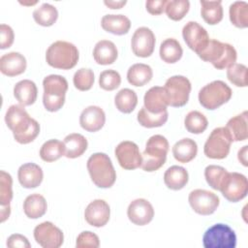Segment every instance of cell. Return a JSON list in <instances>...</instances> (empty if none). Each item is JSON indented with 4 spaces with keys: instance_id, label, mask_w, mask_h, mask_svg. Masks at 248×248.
I'll return each instance as SVG.
<instances>
[{
    "instance_id": "obj_1",
    "label": "cell",
    "mask_w": 248,
    "mask_h": 248,
    "mask_svg": "<svg viewBox=\"0 0 248 248\" xmlns=\"http://www.w3.org/2000/svg\"><path fill=\"white\" fill-rule=\"evenodd\" d=\"M5 122L13 132L16 141L27 144L40 133V124L32 118L21 105H12L6 111Z\"/></svg>"
},
{
    "instance_id": "obj_2",
    "label": "cell",
    "mask_w": 248,
    "mask_h": 248,
    "mask_svg": "<svg viewBox=\"0 0 248 248\" xmlns=\"http://www.w3.org/2000/svg\"><path fill=\"white\" fill-rule=\"evenodd\" d=\"M197 54L202 60L211 63L217 70L228 69L235 63L237 58L236 50L232 45L214 39H209L205 47Z\"/></svg>"
},
{
    "instance_id": "obj_3",
    "label": "cell",
    "mask_w": 248,
    "mask_h": 248,
    "mask_svg": "<svg viewBox=\"0 0 248 248\" xmlns=\"http://www.w3.org/2000/svg\"><path fill=\"white\" fill-rule=\"evenodd\" d=\"M87 170L91 180L99 188H110L116 180V172L110 158L101 152L92 154L87 160Z\"/></svg>"
},
{
    "instance_id": "obj_4",
    "label": "cell",
    "mask_w": 248,
    "mask_h": 248,
    "mask_svg": "<svg viewBox=\"0 0 248 248\" xmlns=\"http://www.w3.org/2000/svg\"><path fill=\"white\" fill-rule=\"evenodd\" d=\"M79 58L78 47L66 41L52 43L46 52V63L56 69L70 70L74 68Z\"/></svg>"
},
{
    "instance_id": "obj_5",
    "label": "cell",
    "mask_w": 248,
    "mask_h": 248,
    "mask_svg": "<svg viewBox=\"0 0 248 248\" xmlns=\"http://www.w3.org/2000/svg\"><path fill=\"white\" fill-rule=\"evenodd\" d=\"M169 147V141L164 136L154 135L150 137L141 154L142 162L140 168L148 172L159 170L166 163Z\"/></svg>"
},
{
    "instance_id": "obj_6",
    "label": "cell",
    "mask_w": 248,
    "mask_h": 248,
    "mask_svg": "<svg viewBox=\"0 0 248 248\" xmlns=\"http://www.w3.org/2000/svg\"><path fill=\"white\" fill-rule=\"evenodd\" d=\"M43 87L45 108L50 112L59 110L65 103V96L68 90L67 79L59 75H49L44 78Z\"/></svg>"
},
{
    "instance_id": "obj_7",
    "label": "cell",
    "mask_w": 248,
    "mask_h": 248,
    "mask_svg": "<svg viewBox=\"0 0 248 248\" xmlns=\"http://www.w3.org/2000/svg\"><path fill=\"white\" fill-rule=\"evenodd\" d=\"M231 87L223 80H213L199 92V102L206 109L213 110L226 104L232 98Z\"/></svg>"
},
{
    "instance_id": "obj_8",
    "label": "cell",
    "mask_w": 248,
    "mask_h": 248,
    "mask_svg": "<svg viewBox=\"0 0 248 248\" xmlns=\"http://www.w3.org/2000/svg\"><path fill=\"white\" fill-rule=\"evenodd\" d=\"M163 88L168 106L179 108L188 103L192 87L186 77L172 76L166 80Z\"/></svg>"
},
{
    "instance_id": "obj_9",
    "label": "cell",
    "mask_w": 248,
    "mask_h": 248,
    "mask_svg": "<svg viewBox=\"0 0 248 248\" xmlns=\"http://www.w3.org/2000/svg\"><path fill=\"white\" fill-rule=\"evenodd\" d=\"M202 244L205 248H234L236 246V235L228 225L215 224L205 231L202 236Z\"/></svg>"
},
{
    "instance_id": "obj_10",
    "label": "cell",
    "mask_w": 248,
    "mask_h": 248,
    "mask_svg": "<svg viewBox=\"0 0 248 248\" xmlns=\"http://www.w3.org/2000/svg\"><path fill=\"white\" fill-rule=\"evenodd\" d=\"M232 142V140L225 127L215 128L204 143V155L210 159H224L230 153Z\"/></svg>"
},
{
    "instance_id": "obj_11",
    "label": "cell",
    "mask_w": 248,
    "mask_h": 248,
    "mask_svg": "<svg viewBox=\"0 0 248 248\" xmlns=\"http://www.w3.org/2000/svg\"><path fill=\"white\" fill-rule=\"evenodd\" d=\"M219 191L231 202H237L247 196L248 181L245 175L239 172H228Z\"/></svg>"
},
{
    "instance_id": "obj_12",
    "label": "cell",
    "mask_w": 248,
    "mask_h": 248,
    "mask_svg": "<svg viewBox=\"0 0 248 248\" xmlns=\"http://www.w3.org/2000/svg\"><path fill=\"white\" fill-rule=\"evenodd\" d=\"M188 201L192 209L200 215H210L214 213L220 203V200L216 194L203 189L193 190L189 194Z\"/></svg>"
},
{
    "instance_id": "obj_13",
    "label": "cell",
    "mask_w": 248,
    "mask_h": 248,
    "mask_svg": "<svg viewBox=\"0 0 248 248\" xmlns=\"http://www.w3.org/2000/svg\"><path fill=\"white\" fill-rule=\"evenodd\" d=\"M34 238L44 248H59L64 241L62 231L51 222H43L35 227Z\"/></svg>"
},
{
    "instance_id": "obj_14",
    "label": "cell",
    "mask_w": 248,
    "mask_h": 248,
    "mask_svg": "<svg viewBox=\"0 0 248 248\" xmlns=\"http://www.w3.org/2000/svg\"><path fill=\"white\" fill-rule=\"evenodd\" d=\"M114 154L120 167L124 170H136L141 166L142 157L139 146L134 141H121L115 147Z\"/></svg>"
},
{
    "instance_id": "obj_15",
    "label": "cell",
    "mask_w": 248,
    "mask_h": 248,
    "mask_svg": "<svg viewBox=\"0 0 248 248\" xmlns=\"http://www.w3.org/2000/svg\"><path fill=\"white\" fill-rule=\"evenodd\" d=\"M155 43V35L151 29L142 26L134 32L131 40V46L136 56L145 58L153 53Z\"/></svg>"
},
{
    "instance_id": "obj_16",
    "label": "cell",
    "mask_w": 248,
    "mask_h": 248,
    "mask_svg": "<svg viewBox=\"0 0 248 248\" xmlns=\"http://www.w3.org/2000/svg\"><path fill=\"white\" fill-rule=\"evenodd\" d=\"M182 37L190 49L199 53L209 41L207 31L197 21L187 22L182 29Z\"/></svg>"
},
{
    "instance_id": "obj_17",
    "label": "cell",
    "mask_w": 248,
    "mask_h": 248,
    "mask_svg": "<svg viewBox=\"0 0 248 248\" xmlns=\"http://www.w3.org/2000/svg\"><path fill=\"white\" fill-rule=\"evenodd\" d=\"M127 215L129 220L138 226H144L150 223L154 217L152 204L145 199H136L130 202Z\"/></svg>"
},
{
    "instance_id": "obj_18",
    "label": "cell",
    "mask_w": 248,
    "mask_h": 248,
    "mask_svg": "<svg viewBox=\"0 0 248 248\" xmlns=\"http://www.w3.org/2000/svg\"><path fill=\"white\" fill-rule=\"evenodd\" d=\"M110 209L109 205L104 200H94L85 208V221L96 228L104 227L109 220Z\"/></svg>"
},
{
    "instance_id": "obj_19",
    "label": "cell",
    "mask_w": 248,
    "mask_h": 248,
    "mask_svg": "<svg viewBox=\"0 0 248 248\" xmlns=\"http://www.w3.org/2000/svg\"><path fill=\"white\" fill-rule=\"evenodd\" d=\"M106 122V114L103 108L98 106L85 108L79 116V124L87 132H97L103 128Z\"/></svg>"
},
{
    "instance_id": "obj_20",
    "label": "cell",
    "mask_w": 248,
    "mask_h": 248,
    "mask_svg": "<svg viewBox=\"0 0 248 248\" xmlns=\"http://www.w3.org/2000/svg\"><path fill=\"white\" fill-rule=\"evenodd\" d=\"M27 62L25 57L16 51L6 53L0 58V71L8 77H16L25 72Z\"/></svg>"
},
{
    "instance_id": "obj_21",
    "label": "cell",
    "mask_w": 248,
    "mask_h": 248,
    "mask_svg": "<svg viewBox=\"0 0 248 248\" xmlns=\"http://www.w3.org/2000/svg\"><path fill=\"white\" fill-rule=\"evenodd\" d=\"M17 178L20 185L26 189L38 187L44 178L42 168L35 163H26L19 167Z\"/></svg>"
},
{
    "instance_id": "obj_22",
    "label": "cell",
    "mask_w": 248,
    "mask_h": 248,
    "mask_svg": "<svg viewBox=\"0 0 248 248\" xmlns=\"http://www.w3.org/2000/svg\"><path fill=\"white\" fill-rule=\"evenodd\" d=\"M144 108L154 114H159L167 110L168 103L166 101L164 88L161 86H153L146 91L143 97Z\"/></svg>"
},
{
    "instance_id": "obj_23",
    "label": "cell",
    "mask_w": 248,
    "mask_h": 248,
    "mask_svg": "<svg viewBox=\"0 0 248 248\" xmlns=\"http://www.w3.org/2000/svg\"><path fill=\"white\" fill-rule=\"evenodd\" d=\"M102 28L114 35H125L131 28V20L124 15H106L101 20Z\"/></svg>"
},
{
    "instance_id": "obj_24",
    "label": "cell",
    "mask_w": 248,
    "mask_h": 248,
    "mask_svg": "<svg viewBox=\"0 0 248 248\" xmlns=\"http://www.w3.org/2000/svg\"><path fill=\"white\" fill-rule=\"evenodd\" d=\"M118 56L117 47L111 41L101 40L96 43L93 49V57L100 65L112 64Z\"/></svg>"
},
{
    "instance_id": "obj_25",
    "label": "cell",
    "mask_w": 248,
    "mask_h": 248,
    "mask_svg": "<svg viewBox=\"0 0 248 248\" xmlns=\"http://www.w3.org/2000/svg\"><path fill=\"white\" fill-rule=\"evenodd\" d=\"M37 86L35 82L30 79H22L16 82L14 87V96L23 107L33 105L37 100Z\"/></svg>"
},
{
    "instance_id": "obj_26",
    "label": "cell",
    "mask_w": 248,
    "mask_h": 248,
    "mask_svg": "<svg viewBox=\"0 0 248 248\" xmlns=\"http://www.w3.org/2000/svg\"><path fill=\"white\" fill-rule=\"evenodd\" d=\"M198 153L197 142L189 138H184L174 143L172 146V154L176 161L182 164L192 161Z\"/></svg>"
},
{
    "instance_id": "obj_27",
    "label": "cell",
    "mask_w": 248,
    "mask_h": 248,
    "mask_svg": "<svg viewBox=\"0 0 248 248\" xmlns=\"http://www.w3.org/2000/svg\"><path fill=\"white\" fill-rule=\"evenodd\" d=\"M64 156L70 159H75L81 156L87 149V140L84 136L78 133H73L65 137L64 140Z\"/></svg>"
},
{
    "instance_id": "obj_28",
    "label": "cell",
    "mask_w": 248,
    "mask_h": 248,
    "mask_svg": "<svg viewBox=\"0 0 248 248\" xmlns=\"http://www.w3.org/2000/svg\"><path fill=\"white\" fill-rule=\"evenodd\" d=\"M226 130L228 131L232 141H242L248 137L247 132V110H244L240 114L232 117L226 125Z\"/></svg>"
},
{
    "instance_id": "obj_29",
    "label": "cell",
    "mask_w": 248,
    "mask_h": 248,
    "mask_svg": "<svg viewBox=\"0 0 248 248\" xmlns=\"http://www.w3.org/2000/svg\"><path fill=\"white\" fill-rule=\"evenodd\" d=\"M189 179L186 169L180 166H171L164 173V182L170 190H180L184 188Z\"/></svg>"
},
{
    "instance_id": "obj_30",
    "label": "cell",
    "mask_w": 248,
    "mask_h": 248,
    "mask_svg": "<svg viewBox=\"0 0 248 248\" xmlns=\"http://www.w3.org/2000/svg\"><path fill=\"white\" fill-rule=\"evenodd\" d=\"M47 204L46 199L40 194H31L23 202V211L30 219H38L46 214Z\"/></svg>"
},
{
    "instance_id": "obj_31",
    "label": "cell",
    "mask_w": 248,
    "mask_h": 248,
    "mask_svg": "<svg viewBox=\"0 0 248 248\" xmlns=\"http://www.w3.org/2000/svg\"><path fill=\"white\" fill-rule=\"evenodd\" d=\"M152 77L153 72L151 67L143 63L132 65L127 72L128 82L134 86H143L151 80Z\"/></svg>"
},
{
    "instance_id": "obj_32",
    "label": "cell",
    "mask_w": 248,
    "mask_h": 248,
    "mask_svg": "<svg viewBox=\"0 0 248 248\" xmlns=\"http://www.w3.org/2000/svg\"><path fill=\"white\" fill-rule=\"evenodd\" d=\"M159 54L164 62L173 64L180 60L183 54V49L177 40L173 38H168L162 42Z\"/></svg>"
},
{
    "instance_id": "obj_33",
    "label": "cell",
    "mask_w": 248,
    "mask_h": 248,
    "mask_svg": "<svg viewBox=\"0 0 248 248\" xmlns=\"http://www.w3.org/2000/svg\"><path fill=\"white\" fill-rule=\"evenodd\" d=\"M201 15L203 20L210 24H218L223 19V7L221 1L201 0Z\"/></svg>"
},
{
    "instance_id": "obj_34",
    "label": "cell",
    "mask_w": 248,
    "mask_h": 248,
    "mask_svg": "<svg viewBox=\"0 0 248 248\" xmlns=\"http://www.w3.org/2000/svg\"><path fill=\"white\" fill-rule=\"evenodd\" d=\"M138 96L136 92L130 88L119 90L114 97V105L116 108L123 113H131L137 107Z\"/></svg>"
},
{
    "instance_id": "obj_35",
    "label": "cell",
    "mask_w": 248,
    "mask_h": 248,
    "mask_svg": "<svg viewBox=\"0 0 248 248\" xmlns=\"http://www.w3.org/2000/svg\"><path fill=\"white\" fill-rule=\"evenodd\" d=\"M34 20L42 26L48 27L55 23L58 18L57 9L48 3H43L33 12Z\"/></svg>"
},
{
    "instance_id": "obj_36",
    "label": "cell",
    "mask_w": 248,
    "mask_h": 248,
    "mask_svg": "<svg viewBox=\"0 0 248 248\" xmlns=\"http://www.w3.org/2000/svg\"><path fill=\"white\" fill-rule=\"evenodd\" d=\"M64 143L56 139L46 140L40 149V157L45 162H54L64 156Z\"/></svg>"
},
{
    "instance_id": "obj_37",
    "label": "cell",
    "mask_w": 248,
    "mask_h": 248,
    "mask_svg": "<svg viewBox=\"0 0 248 248\" xmlns=\"http://www.w3.org/2000/svg\"><path fill=\"white\" fill-rule=\"evenodd\" d=\"M230 20L237 28L248 26V4L245 1H235L230 6Z\"/></svg>"
},
{
    "instance_id": "obj_38",
    "label": "cell",
    "mask_w": 248,
    "mask_h": 248,
    "mask_svg": "<svg viewBox=\"0 0 248 248\" xmlns=\"http://www.w3.org/2000/svg\"><path fill=\"white\" fill-rule=\"evenodd\" d=\"M184 125L189 133L198 135L203 133L206 130L208 121L204 114L202 112L198 110H192L185 116Z\"/></svg>"
},
{
    "instance_id": "obj_39",
    "label": "cell",
    "mask_w": 248,
    "mask_h": 248,
    "mask_svg": "<svg viewBox=\"0 0 248 248\" xmlns=\"http://www.w3.org/2000/svg\"><path fill=\"white\" fill-rule=\"evenodd\" d=\"M169 117L168 110L159 113V114H154L148 112L144 107L140 108V110L138 112L137 118L139 123L145 128H156V127H161L163 126Z\"/></svg>"
},
{
    "instance_id": "obj_40",
    "label": "cell",
    "mask_w": 248,
    "mask_h": 248,
    "mask_svg": "<svg viewBox=\"0 0 248 248\" xmlns=\"http://www.w3.org/2000/svg\"><path fill=\"white\" fill-rule=\"evenodd\" d=\"M189 9L190 2L188 0H170L167 2L165 12L169 18L179 21L186 16Z\"/></svg>"
},
{
    "instance_id": "obj_41",
    "label": "cell",
    "mask_w": 248,
    "mask_h": 248,
    "mask_svg": "<svg viewBox=\"0 0 248 248\" xmlns=\"http://www.w3.org/2000/svg\"><path fill=\"white\" fill-rule=\"evenodd\" d=\"M228 172L229 171L221 166L209 165L204 170V177L206 182L212 189L219 191L220 186Z\"/></svg>"
},
{
    "instance_id": "obj_42",
    "label": "cell",
    "mask_w": 248,
    "mask_h": 248,
    "mask_svg": "<svg viewBox=\"0 0 248 248\" xmlns=\"http://www.w3.org/2000/svg\"><path fill=\"white\" fill-rule=\"evenodd\" d=\"M228 79L237 87L247 86V67L244 64L234 63L227 70Z\"/></svg>"
},
{
    "instance_id": "obj_43",
    "label": "cell",
    "mask_w": 248,
    "mask_h": 248,
    "mask_svg": "<svg viewBox=\"0 0 248 248\" xmlns=\"http://www.w3.org/2000/svg\"><path fill=\"white\" fill-rule=\"evenodd\" d=\"M75 87L79 91H87L91 89L94 84V73L91 69L80 68L78 69L73 78Z\"/></svg>"
},
{
    "instance_id": "obj_44",
    "label": "cell",
    "mask_w": 248,
    "mask_h": 248,
    "mask_svg": "<svg viewBox=\"0 0 248 248\" xmlns=\"http://www.w3.org/2000/svg\"><path fill=\"white\" fill-rule=\"evenodd\" d=\"M13 199V179L10 173L0 171V204L10 205Z\"/></svg>"
},
{
    "instance_id": "obj_45",
    "label": "cell",
    "mask_w": 248,
    "mask_h": 248,
    "mask_svg": "<svg viewBox=\"0 0 248 248\" xmlns=\"http://www.w3.org/2000/svg\"><path fill=\"white\" fill-rule=\"evenodd\" d=\"M121 83V77L115 70H105L100 74L99 85L102 89L112 91L119 87Z\"/></svg>"
},
{
    "instance_id": "obj_46",
    "label": "cell",
    "mask_w": 248,
    "mask_h": 248,
    "mask_svg": "<svg viewBox=\"0 0 248 248\" xmlns=\"http://www.w3.org/2000/svg\"><path fill=\"white\" fill-rule=\"evenodd\" d=\"M100 246V240L97 234L92 232L85 231L80 232L77 237L76 247L77 248H86V247H93L97 248Z\"/></svg>"
},
{
    "instance_id": "obj_47",
    "label": "cell",
    "mask_w": 248,
    "mask_h": 248,
    "mask_svg": "<svg viewBox=\"0 0 248 248\" xmlns=\"http://www.w3.org/2000/svg\"><path fill=\"white\" fill-rule=\"evenodd\" d=\"M0 34H1V43H0V48L5 49L10 47L15 39V34L11 26L2 23L0 26Z\"/></svg>"
},
{
    "instance_id": "obj_48",
    "label": "cell",
    "mask_w": 248,
    "mask_h": 248,
    "mask_svg": "<svg viewBox=\"0 0 248 248\" xmlns=\"http://www.w3.org/2000/svg\"><path fill=\"white\" fill-rule=\"evenodd\" d=\"M167 0H148L145 2L146 11L153 16L161 15L165 12Z\"/></svg>"
},
{
    "instance_id": "obj_49",
    "label": "cell",
    "mask_w": 248,
    "mask_h": 248,
    "mask_svg": "<svg viewBox=\"0 0 248 248\" xmlns=\"http://www.w3.org/2000/svg\"><path fill=\"white\" fill-rule=\"evenodd\" d=\"M7 246L8 247H20V248H30L31 244L29 243L28 239L19 233H14L10 235L7 239Z\"/></svg>"
},
{
    "instance_id": "obj_50",
    "label": "cell",
    "mask_w": 248,
    "mask_h": 248,
    "mask_svg": "<svg viewBox=\"0 0 248 248\" xmlns=\"http://www.w3.org/2000/svg\"><path fill=\"white\" fill-rule=\"evenodd\" d=\"M247 149H248V146L247 145H244L241 149L238 150V154H237V158H238V161L244 166V167H247Z\"/></svg>"
},
{
    "instance_id": "obj_51",
    "label": "cell",
    "mask_w": 248,
    "mask_h": 248,
    "mask_svg": "<svg viewBox=\"0 0 248 248\" xmlns=\"http://www.w3.org/2000/svg\"><path fill=\"white\" fill-rule=\"evenodd\" d=\"M126 1H105L104 4L108 7L109 9H121L123 6L126 5Z\"/></svg>"
},
{
    "instance_id": "obj_52",
    "label": "cell",
    "mask_w": 248,
    "mask_h": 248,
    "mask_svg": "<svg viewBox=\"0 0 248 248\" xmlns=\"http://www.w3.org/2000/svg\"><path fill=\"white\" fill-rule=\"evenodd\" d=\"M11 213V206L10 205H1V211H0V221L3 223L5 222Z\"/></svg>"
}]
</instances>
